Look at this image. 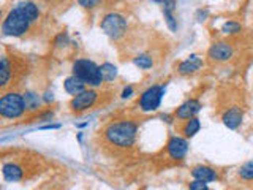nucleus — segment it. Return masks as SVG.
<instances>
[{
    "label": "nucleus",
    "mask_w": 253,
    "mask_h": 190,
    "mask_svg": "<svg viewBox=\"0 0 253 190\" xmlns=\"http://www.w3.org/2000/svg\"><path fill=\"white\" fill-rule=\"evenodd\" d=\"M40 11L38 6L32 2H22L8 13L2 24L3 35L8 37H21L29 30L30 22L38 19Z\"/></svg>",
    "instance_id": "1"
},
{
    "label": "nucleus",
    "mask_w": 253,
    "mask_h": 190,
    "mask_svg": "<svg viewBox=\"0 0 253 190\" xmlns=\"http://www.w3.org/2000/svg\"><path fill=\"white\" fill-rule=\"evenodd\" d=\"M138 127L134 122L130 121H121L111 124L106 129V138L111 144L119 147H130L133 146L134 140H136Z\"/></svg>",
    "instance_id": "2"
},
{
    "label": "nucleus",
    "mask_w": 253,
    "mask_h": 190,
    "mask_svg": "<svg viewBox=\"0 0 253 190\" xmlns=\"http://www.w3.org/2000/svg\"><path fill=\"white\" fill-rule=\"evenodd\" d=\"M73 75L81 78L85 84L89 86H100L105 79L101 76V70L98 65H95L92 60L79 59L73 63Z\"/></svg>",
    "instance_id": "3"
},
{
    "label": "nucleus",
    "mask_w": 253,
    "mask_h": 190,
    "mask_svg": "<svg viewBox=\"0 0 253 190\" xmlns=\"http://www.w3.org/2000/svg\"><path fill=\"white\" fill-rule=\"evenodd\" d=\"M26 111V101L24 95L19 94H6L0 98V114L5 119H16L22 116Z\"/></svg>",
    "instance_id": "4"
},
{
    "label": "nucleus",
    "mask_w": 253,
    "mask_h": 190,
    "mask_svg": "<svg viewBox=\"0 0 253 190\" xmlns=\"http://www.w3.org/2000/svg\"><path fill=\"white\" fill-rule=\"evenodd\" d=\"M101 30L105 32V34L109 37V38H121L125 30H126V21L124 16L117 14V13H109L105 16V19L101 21Z\"/></svg>",
    "instance_id": "5"
},
{
    "label": "nucleus",
    "mask_w": 253,
    "mask_h": 190,
    "mask_svg": "<svg viewBox=\"0 0 253 190\" xmlns=\"http://www.w3.org/2000/svg\"><path fill=\"white\" fill-rule=\"evenodd\" d=\"M163 95H165V87L163 86H152V87H149V89L146 92H142V95H141L139 108L144 111V113L155 111L158 106H160Z\"/></svg>",
    "instance_id": "6"
},
{
    "label": "nucleus",
    "mask_w": 253,
    "mask_h": 190,
    "mask_svg": "<svg viewBox=\"0 0 253 190\" xmlns=\"http://www.w3.org/2000/svg\"><path fill=\"white\" fill-rule=\"evenodd\" d=\"M95 101H97V92L85 89L84 92L75 95L73 100L70 101V108L71 111H75V113H81V111L92 108L95 105Z\"/></svg>",
    "instance_id": "7"
},
{
    "label": "nucleus",
    "mask_w": 253,
    "mask_h": 190,
    "mask_svg": "<svg viewBox=\"0 0 253 190\" xmlns=\"http://www.w3.org/2000/svg\"><path fill=\"white\" fill-rule=\"evenodd\" d=\"M188 142L180 137H172L168 142V154L174 160H182L187 155Z\"/></svg>",
    "instance_id": "8"
},
{
    "label": "nucleus",
    "mask_w": 253,
    "mask_h": 190,
    "mask_svg": "<svg viewBox=\"0 0 253 190\" xmlns=\"http://www.w3.org/2000/svg\"><path fill=\"white\" fill-rule=\"evenodd\" d=\"M231 55H233V48L231 45H228L225 42L212 45L209 49V57L217 62H225L228 59H231Z\"/></svg>",
    "instance_id": "9"
},
{
    "label": "nucleus",
    "mask_w": 253,
    "mask_h": 190,
    "mask_svg": "<svg viewBox=\"0 0 253 190\" xmlns=\"http://www.w3.org/2000/svg\"><path fill=\"white\" fill-rule=\"evenodd\" d=\"M201 109V103L198 100H187L184 105H180L176 111L177 119H192Z\"/></svg>",
    "instance_id": "10"
},
{
    "label": "nucleus",
    "mask_w": 253,
    "mask_h": 190,
    "mask_svg": "<svg viewBox=\"0 0 253 190\" xmlns=\"http://www.w3.org/2000/svg\"><path fill=\"white\" fill-rule=\"evenodd\" d=\"M203 67V60H201V57H198V55H190L188 59H185V60H182L180 63H179V73L180 75H192V73H195V71H198Z\"/></svg>",
    "instance_id": "11"
},
{
    "label": "nucleus",
    "mask_w": 253,
    "mask_h": 190,
    "mask_svg": "<svg viewBox=\"0 0 253 190\" xmlns=\"http://www.w3.org/2000/svg\"><path fill=\"white\" fill-rule=\"evenodd\" d=\"M221 121H223V124L228 127V129L236 130L237 127L242 124V111L239 108L228 109L226 113L223 114V117H221Z\"/></svg>",
    "instance_id": "12"
},
{
    "label": "nucleus",
    "mask_w": 253,
    "mask_h": 190,
    "mask_svg": "<svg viewBox=\"0 0 253 190\" xmlns=\"http://www.w3.org/2000/svg\"><path fill=\"white\" fill-rule=\"evenodd\" d=\"M192 176L198 181H204V182H213L217 181V171L211 168V166H195L193 171H192Z\"/></svg>",
    "instance_id": "13"
},
{
    "label": "nucleus",
    "mask_w": 253,
    "mask_h": 190,
    "mask_svg": "<svg viewBox=\"0 0 253 190\" xmlns=\"http://www.w3.org/2000/svg\"><path fill=\"white\" fill-rule=\"evenodd\" d=\"M65 91L71 95H78V94H81L85 91V83L83 81L81 78H78V76H70L65 79Z\"/></svg>",
    "instance_id": "14"
},
{
    "label": "nucleus",
    "mask_w": 253,
    "mask_h": 190,
    "mask_svg": "<svg viewBox=\"0 0 253 190\" xmlns=\"http://www.w3.org/2000/svg\"><path fill=\"white\" fill-rule=\"evenodd\" d=\"M3 178L6 181H19L22 178V170H21V166L18 165H14V163H5L3 165Z\"/></svg>",
    "instance_id": "15"
},
{
    "label": "nucleus",
    "mask_w": 253,
    "mask_h": 190,
    "mask_svg": "<svg viewBox=\"0 0 253 190\" xmlns=\"http://www.w3.org/2000/svg\"><path fill=\"white\" fill-rule=\"evenodd\" d=\"M200 129H201L200 119L192 117V119H188V121H187V124L184 125L182 132H184V135H185L187 138H192V137H195L198 132H200Z\"/></svg>",
    "instance_id": "16"
},
{
    "label": "nucleus",
    "mask_w": 253,
    "mask_h": 190,
    "mask_svg": "<svg viewBox=\"0 0 253 190\" xmlns=\"http://www.w3.org/2000/svg\"><path fill=\"white\" fill-rule=\"evenodd\" d=\"M10 76H11V65L10 62H8V59L2 57V65H0V86L5 87L8 84V81H10Z\"/></svg>",
    "instance_id": "17"
},
{
    "label": "nucleus",
    "mask_w": 253,
    "mask_h": 190,
    "mask_svg": "<svg viewBox=\"0 0 253 190\" xmlns=\"http://www.w3.org/2000/svg\"><path fill=\"white\" fill-rule=\"evenodd\" d=\"M100 70H101V76L105 81H113V79L117 76V68L113 65V63H103Z\"/></svg>",
    "instance_id": "18"
},
{
    "label": "nucleus",
    "mask_w": 253,
    "mask_h": 190,
    "mask_svg": "<svg viewBox=\"0 0 253 190\" xmlns=\"http://www.w3.org/2000/svg\"><path fill=\"white\" fill-rule=\"evenodd\" d=\"M239 176L245 181H253V160L245 162L239 168Z\"/></svg>",
    "instance_id": "19"
},
{
    "label": "nucleus",
    "mask_w": 253,
    "mask_h": 190,
    "mask_svg": "<svg viewBox=\"0 0 253 190\" xmlns=\"http://www.w3.org/2000/svg\"><path fill=\"white\" fill-rule=\"evenodd\" d=\"M24 101H26V108H27V109H37V108H38V105H40V98H38V95L32 94V92L24 94Z\"/></svg>",
    "instance_id": "20"
},
{
    "label": "nucleus",
    "mask_w": 253,
    "mask_h": 190,
    "mask_svg": "<svg viewBox=\"0 0 253 190\" xmlns=\"http://www.w3.org/2000/svg\"><path fill=\"white\" fill-rule=\"evenodd\" d=\"M134 65L142 70H147L154 65V62L152 57H149V55H138V57H134Z\"/></svg>",
    "instance_id": "21"
},
{
    "label": "nucleus",
    "mask_w": 253,
    "mask_h": 190,
    "mask_svg": "<svg viewBox=\"0 0 253 190\" xmlns=\"http://www.w3.org/2000/svg\"><path fill=\"white\" fill-rule=\"evenodd\" d=\"M221 32H223V34H237V32H241V24H237L234 21H228L223 24Z\"/></svg>",
    "instance_id": "22"
},
{
    "label": "nucleus",
    "mask_w": 253,
    "mask_h": 190,
    "mask_svg": "<svg viewBox=\"0 0 253 190\" xmlns=\"http://www.w3.org/2000/svg\"><path fill=\"white\" fill-rule=\"evenodd\" d=\"M163 14H165V19H166V24H168V27H169L172 32H176V30H177V22H176V19H174L172 11H169V10H163Z\"/></svg>",
    "instance_id": "23"
},
{
    "label": "nucleus",
    "mask_w": 253,
    "mask_h": 190,
    "mask_svg": "<svg viewBox=\"0 0 253 190\" xmlns=\"http://www.w3.org/2000/svg\"><path fill=\"white\" fill-rule=\"evenodd\" d=\"M188 189H190V190H209L208 182H204V181H198V179H195V181L190 182Z\"/></svg>",
    "instance_id": "24"
},
{
    "label": "nucleus",
    "mask_w": 253,
    "mask_h": 190,
    "mask_svg": "<svg viewBox=\"0 0 253 190\" xmlns=\"http://www.w3.org/2000/svg\"><path fill=\"white\" fill-rule=\"evenodd\" d=\"M100 2L101 0H78V3L83 8H87V10H90V8H95L97 5H100Z\"/></svg>",
    "instance_id": "25"
},
{
    "label": "nucleus",
    "mask_w": 253,
    "mask_h": 190,
    "mask_svg": "<svg viewBox=\"0 0 253 190\" xmlns=\"http://www.w3.org/2000/svg\"><path fill=\"white\" fill-rule=\"evenodd\" d=\"M154 2H158L163 5V10H169L172 11L176 8V0H154Z\"/></svg>",
    "instance_id": "26"
},
{
    "label": "nucleus",
    "mask_w": 253,
    "mask_h": 190,
    "mask_svg": "<svg viewBox=\"0 0 253 190\" xmlns=\"http://www.w3.org/2000/svg\"><path fill=\"white\" fill-rule=\"evenodd\" d=\"M208 14H209L208 10H198V11H196V19L200 21V22H203L206 18H208Z\"/></svg>",
    "instance_id": "27"
},
{
    "label": "nucleus",
    "mask_w": 253,
    "mask_h": 190,
    "mask_svg": "<svg viewBox=\"0 0 253 190\" xmlns=\"http://www.w3.org/2000/svg\"><path fill=\"white\" fill-rule=\"evenodd\" d=\"M133 94V87L128 86V87H125L124 92H122V98H126V97H130V95Z\"/></svg>",
    "instance_id": "28"
},
{
    "label": "nucleus",
    "mask_w": 253,
    "mask_h": 190,
    "mask_svg": "<svg viewBox=\"0 0 253 190\" xmlns=\"http://www.w3.org/2000/svg\"><path fill=\"white\" fill-rule=\"evenodd\" d=\"M44 100H46V101H52V100H54L52 92H46V94H44Z\"/></svg>",
    "instance_id": "29"
},
{
    "label": "nucleus",
    "mask_w": 253,
    "mask_h": 190,
    "mask_svg": "<svg viewBox=\"0 0 253 190\" xmlns=\"http://www.w3.org/2000/svg\"><path fill=\"white\" fill-rule=\"evenodd\" d=\"M42 119H43V121H51V119H52V113H46V114H43Z\"/></svg>",
    "instance_id": "30"
}]
</instances>
